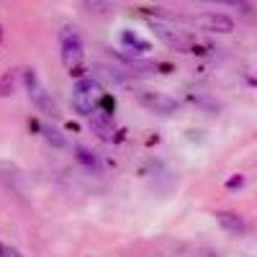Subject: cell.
<instances>
[{"mask_svg":"<svg viewBox=\"0 0 257 257\" xmlns=\"http://www.w3.org/2000/svg\"><path fill=\"white\" fill-rule=\"evenodd\" d=\"M139 103L144 105L147 111L152 113H160V116H170L180 108V103L175 98H170L165 93H155V90H142L139 93Z\"/></svg>","mask_w":257,"mask_h":257,"instance_id":"obj_5","label":"cell"},{"mask_svg":"<svg viewBox=\"0 0 257 257\" xmlns=\"http://www.w3.org/2000/svg\"><path fill=\"white\" fill-rule=\"evenodd\" d=\"M121 47H123L126 52H132V54H147L149 49H152V44H149L147 39L137 36L134 31H128V29L121 31Z\"/></svg>","mask_w":257,"mask_h":257,"instance_id":"obj_9","label":"cell"},{"mask_svg":"<svg viewBox=\"0 0 257 257\" xmlns=\"http://www.w3.org/2000/svg\"><path fill=\"white\" fill-rule=\"evenodd\" d=\"M6 257H24L18 249H6Z\"/></svg>","mask_w":257,"mask_h":257,"instance_id":"obj_15","label":"cell"},{"mask_svg":"<svg viewBox=\"0 0 257 257\" xmlns=\"http://www.w3.org/2000/svg\"><path fill=\"white\" fill-rule=\"evenodd\" d=\"M0 257H6V247L3 244H0Z\"/></svg>","mask_w":257,"mask_h":257,"instance_id":"obj_16","label":"cell"},{"mask_svg":"<svg viewBox=\"0 0 257 257\" xmlns=\"http://www.w3.org/2000/svg\"><path fill=\"white\" fill-rule=\"evenodd\" d=\"M216 221L221 224V229L229 234V237H242V234L247 231L244 216H239V213H234V211H219Z\"/></svg>","mask_w":257,"mask_h":257,"instance_id":"obj_6","label":"cell"},{"mask_svg":"<svg viewBox=\"0 0 257 257\" xmlns=\"http://www.w3.org/2000/svg\"><path fill=\"white\" fill-rule=\"evenodd\" d=\"M59 47H62V62L67 67L70 77H82L85 75V67H82L85 52H82V39L75 26H64L59 31Z\"/></svg>","mask_w":257,"mask_h":257,"instance_id":"obj_1","label":"cell"},{"mask_svg":"<svg viewBox=\"0 0 257 257\" xmlns=\"http://www.w3.org/2000/svg\"><path fill=\"white\" fill-rule=\"evenodd\" d=\"M24 82H26L29 98H31V103L36 105V108L41 113L52 116V118H59V108H57V103L52 100V93H47V88L41 85V80H39V75L34 70H24Z\"/></svg>","mask_w":257,"mask_h":257,"instance_id":"obj_3","label":"cell"},{"mask_svg":"<svg viewBox=\"0 0 257 257\" xmlns=\"http://www.w3.org/2000/svg\"><path fill=\"white\" fill-rule=\"evenodd\" d=\"M103 95V88L100 82L93 80V77H80L75 82V90H72V108L75 113L80 116H93L95 108H98V98Z\"/></svg>","mask_w":257,"mask_h":257,"instance_id":"obj_2","label":"cell"},{"mask_svg":"<svg viewBox=\"0 0 257 257\" xmlns=\"http://www.w3.org/2000/svg\"><path fill=\"white\" fill-rule=\"evenodd\" d=\"M75 160L80 162V165H85L88 170H95V173H100V160H98V155H93L88 147H75Z\"/></svg>","mask_w":257,"mask_h":257,"instance_id":"obj_10","label":"cell"},{"mask_svg":"<svg viewBox=\"0 0 257 257\" xmlns=\"http://www.w3.org/2000/svg\"><path fill=\"white\" fill-rule=\"evenodd\" d=\"M226 188H229V190H239V188H244V175L237 173L234 178H229V180H226Z\"/></svg>","mask_w":257,"mask_h":257,"instance_id":"obj_14","label":"cell"},{"mask_svg":"<svg viewBox=\"0 0 257 257\" xmlns=\"http://www.w3.org/2000/svg\"><path fill=\"white\" fill-rule=\"evenodd\" d=\"M39 128H41V134H44V139H47L52 147H57V149H64V147H67V139H64L62 132H57L54 126L44 123V126H39Z\"/></svg>","mask_w":257,"mask_h":257,"instance_id":"obj_11","label":"cell"},{"mask_svg":"<svg viewBox=\"0 0 257 257\" xmlns=\"http://www.w3.org/2000/svg\"><path fill=\"white\" fill-rule=\"evenodd\" d=\"M183 24L188 26H198L201 31H208V34H229L234 31V21L224 13H201V16H190V18H183Z\"/></svg>","mask_w":257,"mask_h":257,"instance_id":"obj_4","label":"cell"},{"mask_svg":"<svg viewBox=\"0 0 257 257\" xmlns=\"http://www.w3.org/2000/svg\"><path fill=\"white\" fill-rule=\"evenodd\" d=\"M211 3H224V6H234V8H239L242 13H249V11H252V3H249V0H211Z\"/></svg>","mask_w":257,"mask_h":257,"instance_id":"obj_13","label":"cell"},{"mask_svg":"<svg viewBox=\"0 0 257 257\" xmlns=\"http://www.w3.org/2000/svg\"><path fill=\"white\" fill-rule=\"evenodd\" d=\"M13 88H16V70H8V72H3V77H0V95H11L13 93Z\"/></svg>","mask_w":257,"mask_h":257,"instance_id":"obj_12","label":"cell"},{"mask_svg":"<svg viewBox=\"0 0 257 257\" xmlns=\"http://www.w3.org/2000/svg\"><path fill=\"white\" fill-rule=\"evenodd\" d=\"M152 29H155V34L165 41L170 49H175V52H188V49H190V44H188V41H185L178 31H170L167 26H160V24H152Z\"/></svg>","mask_w":257,"mask_h":257,"instance_id":"obj_8","label":"cell"},{"mask_svg":"<svg viewBox=\"0 0 257 257\" xmlns=\"http://www.w3.org/2000/svg\"><path fill=\"white\" fill-rule=\"evenodd\" d=\"M90 118V128L103 139V142H113V139H118L116 137V128H113V121H111V116H103V113H93V116H88Z\"/></svg>","mask_w":257,"mask_h":257,"instance_id":"obj_7","label":"cell"},{"mask_svg":"<svg viewBox=\"0 0 257 257\" xmlns=\"http://www.w3.org/2000/svg\"><path fill=\"white\" fill-rule=\"evenodd\" d=\"M0 41H3V29H0Z\"/></svg>","mask_w":257,"mask_h":257,"instance_id":"obj_17","label":"cell"}]
</instances>
